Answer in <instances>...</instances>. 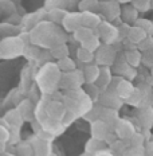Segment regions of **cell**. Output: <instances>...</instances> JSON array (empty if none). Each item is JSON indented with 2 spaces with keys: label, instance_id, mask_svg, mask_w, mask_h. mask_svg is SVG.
Here are the masks:
<instances>
[{
  "label": "cell",
  "instance_id": "obj_1",
  "mask_svg": "<svg viewBox=\"0 0 153 156\" xmlns=\"http://www.w3.org/2000/svg\"><path fill=\"white\" fill-rule=\"evenodd\" d=\"M99 11L109 20H114L118 16H121V7L117 0H101Z\"/></svg>",
  "mask_w": 153,
  "mask_h": 156
},
{
  "label": "cell",
  "instance_id": "obj_2",
  "mask_svg": "<svg viewBox=\"0 0 153 156\" xmlns=\"http://www.w3.org/2000/svg\"><path fill=\"white\" fill-rule=\"evenodd\" d=\"M98 31H99V38H102V41L106 44H112L118 38V28H116L114 26H112L107 22L99 23Z\"/></svg>",
  "mask_w": 153,
  "mask_h": 156
},
{
  "label": "cell",
  "instance_id": "obj_3",
  "mask_svg": "<svg viewBox=\"0 0 153 156\" xmlns=\"http://www.w3.org/2000/svg\"><path fill=\"white\" fill-rule=\"evenodd\" d=\"M63 24L67 30L75 31L82 26V14H69L64 15L63 18Z\"/></svg>",
  "mask_w": 153,
  "mask_h": 156
},
{
  "label": "cell",
  "instance_id": "obj_4",
  "mask_svg": "<svg viewBox=\"0 0 153 156\" xmlns=\"http://www.w3.org/2000/svg\"><path fill=\"white\" fill-rule=\"evenodd\" d=\"M99 23H101L99 16L96 12H92V11L82 12V26L89 28H94V27H98Z\"/></svg>",
  "mask_w": 153,
  "mask_h": 156
},
{
  "label": "cell",
  "instance_id": "obj_5",
  "mask_svg": "<svg viewBox=\"0 0 153 156\" xmlns=\"http://www.w3.org/2000/svg\"><path fill=\"white\" fill-rule=\"evenodd\" d=\"M114 50L107 44L105 47H101L98 51V62L102 65H109L114 61Z\"/></svg>",
  "mask_w": 153,
  "mask_h": 156
},
{
  "label": "cell",
  "instance_id": "obj_6",
  "mask_svg": "<svg viewBox=\"0 0 153 156\" xmlns=\"http://www.w3.org/2000/svg\"><path fill=\"white\" fill-rule=\"evenodd\" d=\"M146 37H148V34H146V32L142 30L141 27H138V26L130 27L128 30V38H129V41L132 42V43L138 44L140 42H142Z\"/></svg>",
  "mask_w": 153,
  "mask_h": 156
},
{
  "label": "cell",
  "instance_id": "obj_7",
  "mask_svg": "<svg viewBox=\"0 0 153 156\" xmlns=\"http://www.w3.org/2000/svg\"><path fill=\"white\" fill-rule=\"evenodd\" d=\"M137 15H138V11L133 5H125L123 8H121V16L126 23L136 22L137 20Z\"/></svg>",
  "mask_w": 153,
  "mask_h": 156
},
{
  "label": "cell",
  "instance_id": "obj_8",
  "mask_svg": "<svg viewBox=\"0 0 153 156\" xmlns=\"http://www.w3.org/2000/svg\"><path fill=\"white\" fill-rule=\"evenodd\" d=\"M117 93L121 97H132V94L134 93V89H133L132 83L129 81L122 80V81H120L118 86H117Z\"/></svg>",
  "mask_w": 153,
  "mask_h": 156
},
{
  "label": "cell",
  "instance_id": "obj_9",
  "mask_svg": "<svg viewBox=\"0 0 153 156\" xmlns=\"http://www.w3.org/2000/svg\"><path fill=\"white\" fill-rule=\"evenodd\" d=\"M99 3H101V0H82L79 3V9L82 12L85 11L94 12L96 9H99Z\"/></svg>",
  "mask_w": 153,
  "mask_h": 156
},
{
  "label": "cell",
  "instance_id": "obj_10",
  "mask_svg": "<svg viewBox=\"0 0 153 156\" xmlns=\"http://www.w3.org/2000/svg\"><path fill=\"white\" fill-rule=\"evenodd\" d=\"M125 58H126V62H128L132 67H136L140 62H141V59H142L141 54H140L137 50H129V51H126Z\"/></svg>",
  "mask_w": 153,
  "mask_h": 156
},
{
  "label": "cell",
  "instance_id": "obj_11",
  "mask_svg": "<svg viewBox=\"0 0 153 156\" xmlns=\"http://www.w3.org/2000/svg\"><path fill=\"white\" fill-rule=\"evenodd\" d=\"M98 76H99V69L97 66H87L86 70H85V77H86V81L87 82H94V81L98 80Z\"/></svg>",
  "mask_w": 153,
  "mask_h": 156
},
{
  "label": "cell",
  "instance_id": "obj_12",
  "mask_svg": "<svg viewBox=\"0 0 153 156\" xmlns=\"http://www.w3.org/2000/svg\"><path fill=\"white\" fill-rule=\"evenodd\" d=\"M132 5L138 12H145L152 7V0H132Z\"/></svg>",
  "mask_w": 153,
  "mask_h": 156
},
{
  "label": "cell",
  "instance_id": "obj_13",
  "mask_svg": "<svg viewBox=\"0 0 153 156\" xmlns=\"http://www.w3.org/2000/svg\"><path fill=\"white\" fill-rule=\"evenodd\" d=\"M136 26L141 27L148 35H152V32H153V23L151 20H148V19H137V20H136Z\"/></svg>",
  "mask_w": 153,
  "mask_h": 156
},
{
  "label": "cell",
  "instance_id": "obj_14",
  "mask_svg": "<svg viewBox=\"0 0 153 156\" xmlns=\"http://www.w3.org/2000/svg\"><path fill=\"white\" fill-rule=\"evenodd\" d=\"M78 58H79L81 61H83V62H90V61L93 59V54H92V51H89L87 48H79L78 50Z\"/></svg>",
  "mask_w": 153,
  "mask_h": 156
},
{
  "label": "cell",
  "instance_id": "obj_15",
  "mask_svg": "<svg viewBox=\"0 0 153 156\" xmlns=\"http://www.w3.org/2000/svg\"><path fill=\"white\" fill-rule=\"evenodd\" d=\"M59 65H61L62 69H64V70H71V69H74V63L71 62L69 58H64V59H62Z\"/></svg>",
  "mask_w": 153,
  "mask_h": 156
},
{
  "label": "cell",
  "instance_id": "obj_16",
  "mask_svg": "<svg viewBox=\"0 0 153 156\" xmlns=\"http://www.w3.org/2000/svg\"><path fill=\"white\" fill-rule=\"evenodd\" d=\"M120 4H128V3H132V0H117Z\"/></svg>",
  "mask_w": 153,
  "mask_h": 156
},
{
  "label": "cell",
  "instance_id": "obj_17",
  "mask_svg": "<svg viewBox=\"0 0 153 156\" xmlns=\"http://www.w3.org/2000/svg\"><path fill=\"white\" fill-rule=\"evenodd\" d=\"M47 2H51V0H47ZM53 2H55V4H54V5H59V3H61V2H63V0H53Z\"/></svg>",
  "mask_w": 153,
  "mask_h": 156
},
{
  "label": "cell",
  "instance_id": "obj_18",
  "mask_svg": "<svg viewBox=\"0 0 153 156\" xmlns=\"http://www.w3.org/2000/svg\"><path fill=\"white\" fill-rule=\"evenodd\" d=\"M152 7H153V0H152Z\"/></svg>",
  "mask_w": 153,
  "mask_h": 156
}]
</instances>
